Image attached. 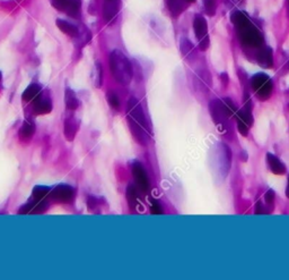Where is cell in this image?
I'll return each mask as SVG.
<instances>
[{
	"instance_id": "cell-1",
	"label": "cell",
	"mask_w": 289,
	"mask_h": 280,
	"mask_svg": "<svg viewBox=\"0 0 289 280\" xmlns=\"http://www.w3.org/2000/svg\"><path fill=\"white\" fill-rule=\"evenodd\" d=\"M127 118L131 134L139 144L146 145L150 141V131L142 105L136 98H130L127 104Z\"/></svg>"
},
{
	"instance_id": "cell-2",
	"label": "cell",
	"mask_w": 289,
	"mask_h": 280,
	"mask_svg": "<svg viewBox=\"0 0 289 280\" xmlns=\"http://www.w3.org/2000/svg\"><path fill=\"white\" fill-rule=\"evenodd\" d=\"M110 70L113 77L117 83L122 85H128L134 77V70L130 60L122 51L113 50L109 57Z\"/></svg>"
},
{
	"instance_id": "cell-3",
	"label": "cell",
	"mask_w": 289,
	"mask_h": 280,
	"mask_svg": "<svg viewBox=\"0 0 289 280\" xmlns=\"http://www.w3.org/2000/svg\"><path fill=\"white\" fill-rule=\"evenodd\" d=\"M237 29L239 39L244 44L250 45V47H260L263 43V37H262L261 33L259 32L256 26L251 24V22H248Z\"/></svg>"
},
{
	"instance_id": "cell-4",
	"label": "cell",
	"mask_w": 289,
	"mask_h": 280,
	"mask_svg": "<svg viewBox=\"0 0 289 280\" xmlns=\"http://www.w3.org/2000/svg\"><path fill=\"white\" fill-rule=\"evenodd\" d=\"M251 86L254 92L257 93L259 99H268L270 94L272 92V81L270 79L268 75L259 73L256 74L251 79Z\"/></svg>"
},
{
	"instance_id": "cell-5",
	"label": "cell",
	"mask_w": 289,
	"mask_h": 280,
	"mask_svg": "<svg viewBox=\"0 0 289 280\" xmlns=\"http://www.w3.org/2000/svg\"><path fill=\"white\" fill-rule=\"evenodd\" d=\"M49 196H50V199L55 202L70 203L72 200H74L75 191L74 188L69 186V185L61 184V185H58V186H56L53 190H51Z\"/></svg>"
},
{
	"instance_id": "cell-6",
	"label": "cell",
	"mask_w": 289,
	"mask_h": 280,
	"mask_svg": "<svg viewBox=\"0 0 289 280\" xmlns=\"http://www.w3.org/2000/svg\"><path fill=\"white\" fill-rule=\"evenodd\" d=\"M132 175L135 177L136 184L139 190L144 193H147L149 190V180H148V176L142 164H139V162L132 164Z\"/></svg>"
},
{
	"instance_id": "cell-7",
	"label": "cell",
	"mask_w": 289,
	"mask_h": 280,
	"mask_svg": "<svg viewBox=\"0 0 289 280\" xmlns=\"http://www.w3.org/2000/svg\"><path fill=\"white\" fill-rule=\"evenodd\" d=\"M210 113L212 119L216 123V125H224L225 126V123L228 116V113L226 111L225 107H224V104L222 100H214L210 102Z\"/></svg>"
},
{
	"instance_id": "cell-8",
	"label": "cell",
	"mask_w": 289,
	"mask_h": 280,
	"mask_svg": "<svg viewBox=\"0 0 289 280\" xmlns=\"http://www.w3.org/2000/svg\"><path fill=\"white\" fill-rule=\"evenodd\" d=\"M120 10V0H105L103 5V17L108 23L116 20Z\"/></svg>"
},
{
	"instance_id": "cell-9",
	"label": "cell",
	"mask_w": 289,
	"mask_h": 280,
	"mask_svg": "<svg viewBox=\"0 0 289 280\" xmlns=\"http://www.w3.org/2000/svg\"><path fill=\"white\" fill-rule=\"evenodd\" d=\"M79 130V123L78 120L74 118V117H69L64 120V126H63V132L64 136L69 142H72L76 138V134Z\"/></svg>"
},
{
	"instance_id": "cell-10",
	"label": "cell",
	"mask_w": 289,
	"mask_h": 280,
	"mask_svg": "<svg viewBox=\"0 0 289 280\" xmlns=\"http://www.w3.org/2000/svg\"><path fill=\"white\" fill-rule=\"evenodd\" d=\"M33 111L36 115H47L52 111V101L49 98H44L39 96L36 98L35 104H34Z\"/></svg>"
},
{
	"instance_id": "cell-11",
	"label": "cell",
	"mask_w": 289,
	"mask_h": 280,
	"mask_svg": "<svg viewBox=\"0 0 289 280\" xmlns=\"http://www.w3.org/2000/svg\"><path fill=\"white\" fill-rule=\"evenodd\" d=\"M258 64L263 68H271L273 66L272 49L269 47L262 48L257 56Z\"/></svg>"
},
{
	"instance_id": "cell-12",
	"label": "cell",
	"mask_w": 289,
	"mask_h": 280,
	"mask_svg": "<svg viewBox=\"0 0 289 280\" xmlns=\"http://www.w3.org/2000/svg\"><path fill=\"white\" fill-rule=\"evenodd\" d=\"M193 29H195V33L198 40L203 39L204 36L208 35V26H207V21L201 16V15H197L195 18V22H193Z\"/></svg>"
},
{
	"instance_id": "cell-13",
	"label": "cell",
	"mask_w": 289,
	"mask_h": 280,
	"mask_svg": "<svg viewBox=\"0 0 289 280\" xmlns=\"http://www.w3.org/2000/svg\"><path fill=\"white\" fill-rule=\"evenodd\" d=\"M82 10V0H66L64 1L63 10L64 13L69 15L71 17L77 18L81 16Z\"/></svg>"
},
{
	"instance_id": "cell-14",
	"label": "cell",
	"mask_w": 289,
	"mask_h": 280,
	"mask_svg": "<svg viewBox=\"0 0 289 280\" xmlns=\"http://www.w3.org/2000/svg\"><path fill=\"white\" fill-rule=\"evenodd\" d=\"M236 118L238 122L245 124L246 126L251 127L253 124V117H252V110H251V102L248 101V104L245 105V107L242 110L236 111Z\"/></svg>"
},
{
	"instance_id": "cell-15",
	"label": "cell",
	"mask_w": 289,
	"mask_h": 280,
	"mask_svg": "<svg viewBox=\"0 0 289 280\" xmlns=\"http://www.w3.org/2000/svg\"><path fill=\"white\" fill-rule=\"evenodd\" d=\"M267 161L271 172L273 174H276V175H284V174L286 173V167H285V165L276 156H273V154H267Z\"/></svg>"
},
{
	"instance_id": "cell-16",
	"label": "cell",
	"mask_w": 289,
	"mask_h": 280,
	"mask_svg": "<svg viewBox=\"0 0 289 280\" xmlns=\"http://www.w3.org/2000/svg\"><path fill=\"white\" fill-rule=\"evenodd\" d=\"M64 105H66L68 110H77L79 105H81L75 91L70 88H66V91H64Z\"/></svg>"
},
{
	"instance_id": "cell-17",
	"label": "cell",
	"mask_w": 289,
	"mask_h": 280,
	"mask_svg": "<svg viewBox=\"0 0 289 280\" xmlns=\"http://www.w3.org/2000/svg\"><path fill=\"white\" fill-rule=\"evenodd\" d=\"M56 24L57 26H58L60 31H61L62 33L67 34V35H69L71 37H76L78 36V28L74 24H71V23L64 21V20H57L56 21Z\"/></svg>"
},
{
	"instance_id": "cell-18",
	"label": "cell",
	"mask_w": 289,
	"mask_h": 280,
	"mask_svg": "<svg viewBox=\"0 0 289 280\" xmlns=\"http://www.w3.org/2000/svg\"><path fill=\"white\" fill-rule=\"evenodd\" d=\"M185 1L188 0H166V6L173 17H177L185 9Z\"/></svg>"
},
{
	"instance_id": "cell-19",
	"label": "cell",
	"mask_w": 289,
	"mask_h": 280,
	"mask_svg": "<svg viewBox=\"0 0 289 280\" xmlns=\"http://www.w3.org/2000/svg\"><path fill=\"white\" fill-rule=\"evenodd\" d=\"M42 88L41 85L36 84V83H33V84H29L28 88L25 89L24 92L22 94V99L25 102H29L32 100H36V98L41 94Z\"/></svg>"
},
{
	"instance_id": "cell-20",
	"label": "cell",
	"mask_w": 289,
	"mask_h": 280,
	"mask_svg": "<svg viewBox=\"0 0 289 280\" xmlns=\"http://www.w3.org/2000/svg\"><path fill=\"white\" fill-rule=\"evenodd\" d=\"M35 133V124L32 120H25L20 130V139L22 141H29Z\"/></svg>"
},
{
	"instance_id": "cell-21",
	"label": "cell",
	"mask_w": 289,
	"mask_h": 280,
	"mask_svg": "<svg viewBox=\"0 0 289 280\" xmlns=\"http://www.w3.org/2000/svg\"><path fill=\"white\" fill-rule=\"evenodd\" d=\"M138 199H139L138 190H137L135 185L129 184L127 187V201L131 210L136 209L137 204H138Z\"/></svg>"
},
{
	"instance_id": "cell-22",
	"label": "cell",
	"mask_w": 289,
	"mask_h": 280,
	"mask_svg": "<svg viewBox=\"0 0 289 280\" xmlns=\"http://www.w3.org/2000/svg\"><path fill=\"white\" fill-rule=\"evenodd\" d=\"M102 78H103V71H102V66L100 63H96L93 68L92 79L95 88H101L102 86Z\"/></svg>"
},
{
	"instance_id": "cell-23",
	"label": "cell",
	"mask_w": 289,
	"mask_h": 280,
	"mask_svg": "<svg viewBox=\"0 0 289 280\" xmlns=\"http://www.w3.org/2000/svg\"><path fill=\"white\" fill-rule=\"evenodd\" d=\"M51 188L48 186H35L32 192V199L42 201V200H45V198L49 196Z\"/></svg>"
},
{
	"instance_id": "cell-24",
	"label": "cell",
	"mask_w": 289,
	"mask_h": 280,
	"mask_svg": "<svg viewBox=\"0 0 289 280\" xmlns=\"http://www.w3.org/2000/svg\"><path fill=\"white\" fill-rule=\"evenodd\" d=\"M231 22L236 25V28H241L242 25H244L248 22H250L248 15H246L245 13H243V11H239V10L234 11V13L231 14Z\"/></svg>"
},
{
	"instance_id": "cell-25",
	"label": "cell",
	"mask_w": 289,
	"mask_h": 280,
	"mask_svg": "<svg viewBox=\"0 0 289 280\" xmlns=\"http://www.w3.org/2000/svg\"><path fill=\"white\" fill-rule=\"evenodd\" d=\"M106 97H108V102L109 105H111V108L114 109V110H119L120 100H119V97L116 96V93L113 92V91H109L108 94H106Z\"/></svg>"
},
{
	"instance_id": "cell-26",
	"label": "cell",
	"mask_w": 289,
	"mask_h": 280,
	"mask_svg": "<svg viewBox=\"0 0 289 280\" xmlns=\"http://www.w3.org/2000/svg\"><path fill=\"white\" fill-rule=\"evenodd\" d=\"M103 202V200L98 199L96 196L89 195L88 199H87V204H88V209L90 211H94V212H97V208L100 207V204Z\"/></svg>"
},
{
	"instance_id": "cell-27",
	"label": "cell",
	"mask_w": 289,
	"mask_h": 280,
	"mask_svg": "<svg viewBox=\"0 0 289 280\" xmlns=\"http://www.w3.org/2000/svg\"><path fill=\"white\" fill-rule=\"evenodd\" d=\"M181 51H182V54H183V56H185V57H188L189 55H191L192 52H193V45H192V43L190 42L189 40H186V39L182 40V42H181Z\"/></svg>"
},
{
	"instance_id": "cell-28",
	"label": "cell",
	"mask_w": 289,
	"mask_h": 280,
	"mask_svg": "<svg viewBox=\"0 0 289 280\" xmlns=\"http://www.w3.org/2000/svg\"><path fill=\"white\" fill-rule=\"evenodd\" d=\"M216 0H204V9L209 16H214L216 13Z\"/></svg>"
},
{
	"instance_id": "cell-29",
	"label": "cell",
	"mask_w": 289,
	"mask_h": 280,
	"mask_svg": "<svg viewBox=\"0 0 289 280\" xmlns=\"http://www.w3.org/2000/svg\"><path fill=\"white\" fill-rule=\"evenodd\" d=\"M264 202L267 204V207H272L273 202H275V192L272 190H269L264 194Z\"/></svg>"
},
{
	"instance_id": "cell-30",
	"label": "cell",
	"mask_w": 289,
	"mask_h": 280,
	"mask_svg": "<svg viewBox=\"0 0 289 280\" xmlns=\"http://www.w3.org/2000/svg\"><path fill=\"white\" fill-rule=\"evenodd\" d=\"M150 211L153 214H163V209H162L161 203L156 201V200H153V201H151Z\"/></svg>"
},
{
	"instance_id": "cell-31",
	"label": "cell",
	"mask_w": 289,
	"mask_h": 280,
	"mask_svg": "<svg viewBox=\"0 0 289 280\" xmlns=\"http://www.w3.org/2000/svg\"><path fill=\"white\" fill-rule=\"evenodd\" d=\"M209 42H210V40H209V35L204 36L203 39H201L199 41V48H200V50H202V51L207 50L208 47H209Z\"/></svg>"
},
{
	"instance_id": "cell-32",
	"label": "cell",
	"mask_w": 289,
	"mask_h": 280,
	"mask_svg": "<svg viewBox=\"0 0 289 280\" xmlns=\"http://www.w3.org/2000/svg\"><path fill=\"white\" fill-rule=\"evenodd\" d=\"M64 1H66V0H51V3L56 9L62 11L63 6H64Z\"/></svg>"
},
{
	"instance_id": "cell-33",
	"label": "cell",
	"mask_w": 289,
	"mask_h": 280,
	"mask_svg": "<svg viewBox=\"0 0 289 280\" xmlns=\"http://www.w3.org/2000/svg\"><path fill=\"white\" fill-rule=\"evenodd\" d=\"M237 128H238L239 133H241L242 135H244V136L248 135V133H249V128H250V127H249V126H246L245 124H243V123H241V122H238Z\"/></svg>"
},
{
	"instance_id": "cell-34",
	"label": "cell",
	"mask_w": 289,
	"mask_h": 280,
	"mask_svg": "<svg viewBox=\"0 0 289 280\" xmlns=\"http://www.w3.org/2000/svg\"><path fill=\"white\" fill-rule=\"evenodd\" d=\"M286 195H287V198H289V178H288V184H287V188H286Z\"/></svg>"
},
{
	"instance_id": "cell-35",
	"label": "cell",
	"mask_w": 289,
	"mask_h": 280,
	"mask_svg": "<svg viewBox=\"0 0 289 280\" xmlns=\"http://www.w3.org/2000/svg\"><path fill=\"white\" fill-rule=\"evenodd\" d=\"M287 10H288V17H289V3H288V8H287Z\"/></svg>"
},
{
	"instance_id": "cell-36",
	"label": "cell",
	"mask_w": 289,
	"mask_h": 280,
	"mask_svg": "<svg viewBox=\"0 0 289 280\" xmlns=\"http://www.w3.org/2000/svg\"><path fill=\"white\" fill-rule=\"evenodd\" d=\"M188 1L189 2H193V1H195V0H188Z\"/></svg>"
},
{
	"instance_id": "cell-37",
	"label": "cell",
	"mask_w": 289,
	"mask_h": 280,
	"mask_svg": "<svg viewBox=\"0 0 289 280\" xmlns=\"http://www.w3.org/2000/svg\"><path fill=\"white\" fill-rule=\"evenodd\" d=\"M0 81H1V73H0Z\"/></svg>"
},
{
	"instance_id": "cell-38",
	"label": "cell",
	"mask_w": 289,
	"mask_h": 280,
	"mask_svg": "<svg viewBox=\"0 0 289 280\" xmlns=\"http://www.w3.org/2000/svg\"><path fill=\"white\" fill-rule=\"evenodd\" d=\"M287 1H288V3H289V0H287Z\"/></svg>"
}]
</instances>
